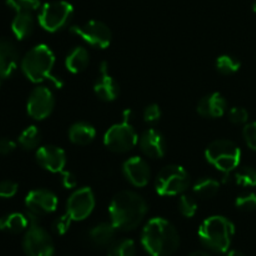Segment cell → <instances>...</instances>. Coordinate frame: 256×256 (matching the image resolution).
Wrapping results in <instances>:
<instances>
[{
    "label": "cell",
    "mask_w": 256,
    "mask_h": 256,
    "mask_svg": "<svg viewBox=\"0 0 256 256\" xmlns=\"http://www.w3.org/2000/svg\"><path fill=\"white\" fill-rule=\"evenodd\" d=\"M148 212L149 205L146 200L132 190L118 192L109 206L110 222L122 232H132L138 229L146 218Z\"/></svg>",
    "instance_id": "1"
},
{
    "label": "cell",
    "mask_w": 256,
    "mask_h": 256,
    "mask_svg": "<svg viewBox=\"0 0 256 256\" xmlns=\"http://www.w3.org/2000/svg\"><path fill=\"white\" fill-rule=\"evenodd\" d=\"M142 245L150 256H170L180 248V235L169 220L154 218L142 229Z\"/></svg>",
    "instance_id": "2"
},
{
    "label": "cell",
    "mask_w": 256,
    "mask_h": 256,
    "mask_svg": "<svg viewBox=\"0 0 256 256\" xmlns=\"http://www.w3.org/2000/svg\"><path fill=\"white\" fill-rule=\"evenodd\" d=\"M234 235L235 225L222 215L208 218L199 228V239L202 245L219 254L229 252Z\"/></svg>",
    "instance_id": "3"
},
{
    "label": "cell",
    "mask_w": 256,
    "mask_h": 256,
    "mask_svg": "<svg viewBox=\"0 0 256 256\" xmlns=\"http://www.w3.org/2000/svg\"><path fill=\"white\" fill-rule=\"evenodd\" d=\"M55 54L48 45L39 44L30 49L22 60V70L28 80L40 84L45 80H54Z\"/></svg>",
    "instance_id": "4"
},
{
    "label": "cell",
    "mask_w": 256,
    "mask_h": 256,
    "mask_svg": "<svg viewBox=\"0 0 256 256\" xmlns=\"http://www.w3.org/2000/svg\"><path fill=\"white\" fill-rule=\"evenodd\" d=\"M205 159L224 175H232L242 162V150L232 140L219 139L208 145Z\"/></svg>",
    "instance_id": "5"
},
{
    "label": "cell",
    "mask_w": 256,
    "mask_h": 256,
    "mask_svg": "<svg viewBox=\"0 0 256 256\" xmlns=\"http://www.w3.org/2000/svg\"><path fill=\"white\" fill-rule=\"evenodd\" d=\"M6 5L15 12L12 32L18 40H25L32 34L35 15L42 9L40 0H6Z\"/></svg>",
    "instance_id": "6"
},
{
    "label": "cell",
    "mask_w": 256,
    "mask_h": 256,
    "mask_svg": "<svg viewBox=\"0 0 256 256\" xmlns=\"http://www.w3.org/2000/svg\"><path fill=\"white\" fill-rule=\"evenodd\" d=\"M30 226L25 232L22 239V249L28 256H54L55 245L52 238L42 225L39 224L40 218L26 212Z\"/></svg>",
    "instance_id": "7"
},
{
    "label": "cell",
    "mask_w": 256,
    "mask_h": 256,
    "mask_svg": "<svg viewBox=\"0 0 256 256\" xmlns=\"http://www.w3.org/2000/svg\"><path fill=\"white\" fill-rule=\"evenodd\" d=\"M190 186V175L180 165L162 168L155 180V190L160 196H179Z\"/></svg>",
    "instance_id": "8"
},
{
    "label": "cell",
    "mask_w": 256,
    "mask_h": 256,
    "mask_svg": "<svg viewBox=\"0 0 256 256\" xmlns=\"http://www.w3.org/2000/svg\"><path fill=\"white\" fill-rule=\"evenodd\" d=\"M74 15V6L64 0L46 2L38 14L39 25L48 32H58L64 29Z\"/></svg>",
    "instance_id": "9"
},
{
    "label": "cell",
    "mask_w": 256,
    "mask_h": 256,
    "mask_svg": "<svg viewBox=\"0 0 256 256\" xmlns=\"http://www.w3.org/2000/svg\"><path fill=\"white\" fill-rule=\"evenodd\" d=\"M139 144V135L132 122L114 124L104 135V145L112 152L126 154Z\"/></svg>",
    "instance_id": "10"
},
{
    "label": "cell",
    "mask_w": 256,
    "mask_h": 256,
    "mask_svg": "<svg viewBox=\"0 0 256 256\" xmlns=\"http://www.w3.org/2000/svg\"><path fill=\"white\" fill-rule=\"evenodd\" d=\"M70 32L96 49H106L112 42L110 28L99 20H89L82 25H74L70 28Z\"/></svg>",
    "instance_id": "11"
},
{
    "label": "cell",
    "mask_w": 256,
    "mask_h": 256,
    "mask_svg": "<svg viewBox=\"0 0 256 256\" xmlns=\"http://www.w3.org/2000/svg\"><path fill=\"white\" fill-rule=\"evenodd\" d=\"M96 206L95 194L90 188H80L76 189L66 202V212L72 222H84L86 220Z\"/></svg>",
    "instance_id": "12"
},
{
    "label": "cell",
    "mask_w": 256,
    "mask_h": 256,
    "mask_svg": "<svg viewBox=\"0 0 256 256\" xmlns=\"http://www.w3.org/2000/svg\"><path fill=\"white\" fill-rule=\"evenodd\" d=\"M55 96L48 86H36L29 95L26 112L36 122L48 119L55 109Z\"/></svg>",
    "instance_id": "13"
},
{
    "label": "cell",
    "mask_w": 256,
    "mask_h": 256,
    "mask_svg": "<svg viewBox=\"0 0 256 256\" xmlns=\"http://www.w3.org/2000/svg\"><path fill=\"white\" fill-rule=\"evenodd\" d=\"M59 206V199L56 194L48 189L32 190L25 198L26 212L38 218L52 214Z\"/></svg>",
    "instance_id": "14"
},
{
    "label": "cell",
    "mask_w": 256,
    "mask_h": 256,
    "mask_svg": "<svg viewBox=\"0 0 256 256\" xmlns=\"http://www.w3.org/2000/svg\"><path fill=\"white\" fill-rule=\"evenodd\" d=\"M36 162L40 166L52 174L64 172L66 166V152L56 145H44L36 150Z\"/></svg>",
    "instance_id": "15"
},
{
    "label": "cell",
    "mask_w": 256,
    "mask_h": 256,
    "mask_svg": "<svg viewBox=\"0 0 256 256\" xmlns=\"http://www.w3.org/2000/svg\"><path fill=\"white\" fill-rule=\"evenodd\" d=\"M122 174L132 186L145 188L150 182L152 170L146 160L140 156H132L122 164Z\"/></svg>",
    "instance_id": "16"
},
{
    "label": "cell",
    "mask_w": 256,
    "mask_h": 256,
    "mask_svg": "<svg viewBox=\"0 0 256 256\" xmlns=\"http://www.w3.org/2000/svg\"><path fill=\"white\" fill-rule=\"evenodd\" d=\"M94 92L100 100L105 102H112L120 95V86L116 80L110 75L109 64L102 62L100 64L99 76L94 84Z\"/></svg>",
    "instance_id": "17"
},
{
    "label": "cell",
    "mask_w": 256,
    "mask_h": 256,
    "mask_svg": "<svg viewBox=\"0 0 256 256\" xmlns=\"http://www.w3.org/2000/svg\"><path fill=\"white\" fill-rule=\"evenodd\" d=\"M139 146L145 156L150 159H162L166 154V140L156 129L145 130L139 138Z\"/></svg>",
    "instance_id": "18"
},
{
    "label": "cell",
    "mask_w": 256,
    "mask_h": 256,
    "mask_svg": "<svg viewBox=\"0 0 256 256\" xmlns=\"http://www.w3.org/2000/svg\"><path fill=\"white\" fill-rule=\"evenodd\" d=\"M20 55L14 42L0 38V79H9L19 66Z\"/></svg>",
    "instance_id": "19"
},
{
    "label": "cell",
    "mask_w": 256,
    "mask_h": 256,
    "mask_svg": "<svg viewBox=\"0 0 256 256\" xmlns=\"http://www.w3.org/2000/svg\"><path fill=\"white\" fill-rule=\"evenodd\" d=\"M228 112V102L220 92H210L202 98L198 104V112L206 119H219Z\"/></svg>",
    "instance_id": "20"
},
{
    "label": "cell",
    "mask_w": 256,
    "mask_h": 256,
    "mask_svg": "<svg viewBox=\"0 0 256 256\" xmlns=\"http://www.w3.org/2000/svg\"><path fill=\"white\" fill-rule=\"evenodd\" d=\"M118 229L110 222H100L89 232V240L95 248H108L114 244Z\"/></svg>",
    "instance_id": "21"
},
{
    "label": "cell",
    "mask_w": 256,
    "mask_h": 256,
    "mask_svg": "<svg viewBox=\"0 0 256 256\" xmlns=\"http://www.w3.org/2000/svg\"><path fill=\"white\" fill-rule=\"evenodd\" d=\"M69 140L78 146H86L96 138V129L86 122H78L70 126Z\"/></svg>",
    "instance_id": "22"
},
{
    "label": "cell",
    "mask_w": 256,
    "mask_h": 256,
    "mask_svg": "<svg viewBox=\"0 0 256 256\" xmlns=\"http://www.w3.org/2000/svg\"><path fill=\"white\" fill-rule=\"evenodd\" d=\"M90 64V54L86 48L75 46L65 59V68L72 74H80L85 72Z\"/></svg>",
    "instance_id": "23"
},
{
    "label": "cell",
    "mask_w": 256,
    "mask_h": 256,
    "mask_svg": "<svg viewBox=\"0 0 256 256\" xmlns=\"http://www.w3.org/2000/svg\"><path fill=\"white\" fill-rule=\"evenodd\" d=\"M30 222L26 212H12L0 218V232L9 234H20L29 229Z\"/></svg>",
    "instance_id": "24"
},
{
    "label": "cell",
    "mask_w": 256,
    "mask_h": 256,
    "mask_svg": "<svg viewBox=\"0 0 256 256\" xmlns=\"http://www.w3.org/2000/svg\"><path fill=\"white\" fill-rule=\"evenodd\" d=\"M192 190H194V194L200 199H212L219 192L220 182L214 178L205 176L195 182Z\"/></svg>",
    "instance_id": "25"
},
{
    "label": "cell",
    "mask_w": 256,
    "mask_h": 256,
    "mask_svg": "<svg viewBox=\"0 0 256 256\" xmlns=\"http://www.w3.org/2000/svg\"><path fill=\"white\" fill-rule=\"evenodd\" d=\"M18 142L26 152L38 150L40 148V142H42V132L35 125H30L26 129L22 130V134L18 138Z\"/></svg>",
    "instance_id": "26"
},
{
    "label": "cell",
    "mask_w": 256,
    "mask_h": 256,
    "mask_svg": "<svg viewBox=\"0 0 256 256\" xmlns=\"http://www.w3.org/2000/svg\"><path fill=\"white\" fill-rule=\"evenodd\" d=\"M215 68L218 72L222 75H234L242 68V62L236 59V58L232 56V55H220L215 62Z\"/></svg>",
    "instance_id": "27"
},
{
    "label": "cell",
    "mask_w": 256,
    "mask_h": 256,
    "mask_svg": "<svg viewBox=\"0 0 256 256\" xmlns=\"http://www.w3.org/2000/svg\"><path fill=\"white\" fill-rule=\"evenodd\" d=\"M108 256H136V245L132 239L119 240L110 246Z\"/></svg>",
    "instance_id": "28"
},
{
    "label": "cell",
    "mask_w": 256,
    "mask_h": 256,
    "mask_svg": "<svg viewBox=\"0 0 256 256\" xmlns=\"http://www.w3.org/2000/svg\"><path fill=\"white\" fill-rule=\"evenodd\" d=\"M234 182L238 185L244 188L256 186V169L252 166H244L239 170H235Z\"/></svg>",
    "instance_id": "29"
},
{
    "label": "cell",
    "mask_w": 256,
    "mask_h": 256,
    "mask_svg": "<svg viewBox=\"0 0 256 256\" xmlns=\"http://www.w3.org/2000/svg\"><path fill=\"white\" fill-rule=\"evenodd\" d=\"M179 212L180 214L182 215L184 218L186 219H192L196 215L198 209H199V205H198L196 199L192 195H186V194H182L180 195V199H179Z\"/></svg>",
    "instance_id": "30"
},
{
    "label": "cell",
    "mask_w": 256,
    "mask_h": 256,
    "mask_svg": "<svg viewBox=\"0 0 256 256\" xmlns=\"http://www.w3.org/2000/svg\"><path fill=\"white\" fill-rule=\"evenodd\" d=\"M235 206L242 212H252L256 210V194L249 192V194H242L236 198L235 200Z\"/></svg>",
    "instance_id": "31"
},
{
    "label": "cell",
    "mask_w": 256,
    "mask_h": 256,
    "mask_svg": "<svg viewBox=\"0 0 256 256\" xmlns=\"http://www.w3.org/2000/svg\"><path fill=\"white\" fill-rule=\"evenodd\" d=\"M162 116V108L158 104H150L145 108L144 112H142V118H144V122L148 124H156L160 122Z\"/></svg>",
    "instance_id": "32"
},
{
    "label": "cell",
    "mask_w": 256,
    "mask_h": 256,
    "mask_svg": "<svg viewBox=\"0 0 256 256\" xmlns=\"http://www.w3.org/2000/svg\"><path fill=\"white\" fill-rule=\"evenodd\" d=\"M229 120L235 125H244L249 122V112L245 108L235 106L230 109Z\"/></svg>",
    "instance_id": "33"
},
{
    "label": "cell",
    "mask_w": 256,
    "mask_h": 256,
    "mask_svg": "<svg viewBox=\"0 0 256 256\" xmlns=\"http://www.w3.org/2000/svg\"><path fill=\"white\" fill-rule=\"evenodd\" d=\"M19 192V185L12 180L0 182V199H12Z\"/></svg>",
    "instance_id": "34"
},
{
    "label": "cell",
    "mask_w": 256,
    "mask_h": 256,
    "mask_svg": "<svg viewBox=\"0 0 256 256\" xmlns=\"http://www.w3.org/2000/svg\"><path fill=\"white\" fill-rule=\"evenodd\" d=\"M72 222H74L70 219L69 215L64 214V215H62V216L58 218V219H55L54 224H52V230H54L55 234L62 236V235H65L70 230Z\"/></svg>",
    "instance_id": "35"
},
{
    "label": "cell",
    "mask_w": 256,
    "mask_h": 256,
    "mask_svg": "<svg viewBox=\"0 0 256 256\" xmlns=\"http://www.w3.org/2000/svg\"><path fill=\"white\" fill-rule=\"evenodd\" d=\"M242 135H244V140L248 146L256 152V122L245 124Z\"/></svg>",
    "instance_id": "36"
},
{
    "label": "cell",
    "mask_w": 256,
    "mask_h": 256,
    "mask_svg": "<svg viewBox=\"0 0 256 256\" xmlns=\"http://www.w3.org/2000/svg\"><path fill=\"white\" fill-rule=\"evenodd\" d=\"M62 184L65 189H74L78 186V179L72 172H62Z\"/></svg>",
    "instance_id": "37"
},
{
    "label": "cell",
    "mask_w": 256,
    "mask_h": 256,
    "mask_svg": "<svg viewBox=\"0 0 256 256\" xmlns=\"http://www.w3.org/2000/svg\"><path fill=\"white\" fill-rule=\"evenodd\" d=\"M16 149V142H12V139L2 138L0 139V155H10Z\"/></svg>",
    "instance_id": "38"
},
{
    "label": "cell",
    "mask_w": 256,
    "mask_h": 256,
    "mask_svg": "<svg viewBox=\"0 0 256 256\" xmlns=\"http://www.w3.org/2000/svg\"><path fill=\"white\" fill-rule=\"evenodd\" d=\"M132 118H134V112H132V110H125L124 112H122V122H132Z\"/></svg>",
    "instance_id": "39"
},
{
    "label": "cell",
    "mask_w": 256,
    "mask_h": 256,
    "mask_svg": "<svg viewBox=\"0 0 256 256\" xmlns=\"http://www.w3.org/2000/svg\"><path fill=\"white\" fill-rule=\"evenodd\" d=\"M228 256H246V255H245L244 252H239V250H232V252H229Z\"/></svg>",
    "instance_id": "40"
},
{
    "label": "cell",
    "mask_w": 256,
    "mask_h": 256,
    "mask_svg": "<svg viewBox=\"0 0 256 256\" xmlns=\"http://www.w3.org/2000/svg\"><path fill=\"white\" fill-rule=\"evenodd\" d=\"M188 256H212V255H210L209 252H192V254H190Z\"/></svg>",
    "instance_id": "41"
},
{
    "label": "cell",
    "mask_w": 256,
    "mask_h": 256,
    "mask_svg": "<svg viewBox=\"0 0 256 256\" xmlns=\"http://www.w3.org/2000/svg\"><path fill=\"white\" fill-rule=\"evenodd\" d=\"M252 10L256 12V0L254 2V4H252Z\"/></svg>",
    "instance_id": "42"
},
{
    "label": "cell",
    "mask_w": 256,
    "mask_h": 256,
    "mask_svg": "<svg viewBox=\"0 0 256 256\" xmlns=\"http://www.w3.org/2000/svg\"><path fill=\"white\" fill-rule=\"evenodd\" d=\"M0 88H2V79H0Z\"/></svg>",
    "instance_id": "43"
}]
</instances>
